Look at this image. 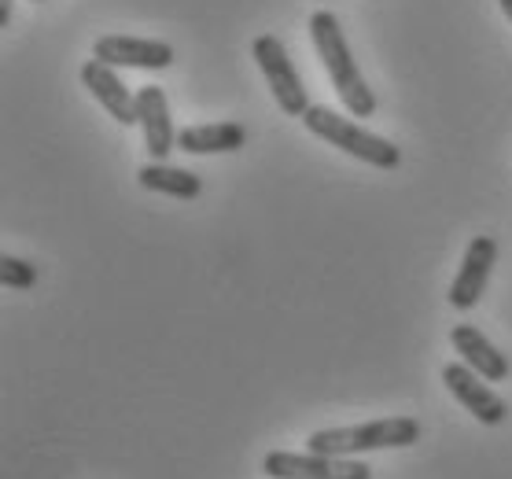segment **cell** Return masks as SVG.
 <instances>
[{
	"mask_svg": "<svg viewBox=\"0 0 512 479\" xmlns=\"http://www.w3.org/2000/svg\"><path fill=\"white\" fill-rule=\"evenodd\" d=\"M251 52H255L258 67H262V74H266L269 93H273L280 111L291 118H303L310 100H306V85H303V78H299V71L291 67L288 48L280 45L273 34H262V37H255Z\"/></svg>",
	"mask_w": 512,
	"mask_h": 479,
	"instance_id": "4",
	"label": "cell"
},
{
	"mask_svg": "<svg viewBox=\"0 0 512 479\" xmlns=\"http://www.w3.org/2000/svg\"><path fill=\"white\" fill-rule=\"evenodd\" d=\"M420 421L413 417H387V421L354 424V428H325L306 439V450L328 457H354L369 450H398V446L420 443Z\"/></svg>",
	"mask_w": 512,
	"mask_h": 479,
	"instance_id": "2",
	"label": "cell"
},
{
	"mask_svg": "<svg viewBox=\"0 0 512 479\" xmlns=\"http://www.w3.org/2000/svg\"><path fill=\"white\" fill-rule=\"evenodd\" d=\"M0 26H12V0H0Z\"/></svg>",
	"mask_w": 512,
	"mask_h": 479,
	"instance_id": "15",
	"label": "cell"
},
{
	"mask_svg": "<svg viewBox=\"0 0 512 479\" xmlns=\"http://www.w3.org/2000/svg\"><path fill=\"white\" fill-rule=\"evenodd\" d=\"M310 41H314L317 56H321V63H325V71H328V82H332V89L339 93L343 107H347L354 118L373 115L376 96H373V89L365 85V78H361L354 56H350L347 37H343V26H339L336 15L314 12V19H310Z\"/></svg>",
	"mask_w": 512,
	"mask_h": 479,
	"instance_id": "1",
	"label": "cell"
},
{
	"mask_svg": "<svg viewBox=\"0 0 512 479\" xmlns=\"http://www.w3.org/2000/svg\"><path fill=\"white\" fill-rule=\"evenodd\" d=\"M450 339H454V351L461 354V362H465L472 373L483 376L487 384L509 380V358H505L476 325H454Z\"/></svg>",
	"mask_w": 512,
	"mask_h": 479,
	"instance_id": "11",
	"label": "cell"
},
{
	"mask_svg": "<svg viewBox=\"0 0 512 479\" xmlns=\"http://www.w3.org/2000/svg\"><path fill=\"white\" fill-rule=\"evenodd\" d=\"M93 59L107 67H129V71H166L174 63V48L166 41H148V37H100L93 45Z\"/></svg>",
	"mask_w": 512,
	"mask_h": 479,
	"instance_id": "7",
	"label": "cell"
},
{
	"mask_svg": "<svg viewBox=\"0 0 512 479\" xmlns=\"http://www.w3.org/2000/svg\"><path fill=\"white\" fill-rule=\"evenodd\" d=\"M137 181L148 188V192H163V196H174V199H196L199 192H203L199 174H192V170H177V166H166V163L140 166Z\"/></svg>",
	"mask_w": 512,
	"mask_h": 479,
	"instance_id": "13",
	"label": "cell"
},
{
	"mask_svg": "<svg viewBox=\"0 0 512 479\" xmlns=\"http://www.w3.org/2000/svg\"><path fill=\"white\" fill-rule=\"evenodd\" d=\"M494 262H498V244H494L490 236H476V240L465 247L461 269H457L454 284H450V295H446L454 310H472V306L483 299Z\"/></svg>",
	"mask_w": 512,
	"mask_h": 479,
	"instance_id": "8",
	"label": "cell"
},
{
	"mask_svg": "<svg viewBox=\"0 0 512 479\" xmlns=\"http://www.w3.org/2000/svg\"><path fill=\"white\" fill-rule=\"evenodd\" d=\"M137 115L144 129V148L152 155V163H163L166 155L177 148V133L170 122V104L159 85H140L137 89Z\"/></svg>",
	"mask_w": 512,
	"mask_h": 479,
	"instance_id": "9",
	"label": "cell"
},
{
	"mask_svg": "<svg viewBox=\"0 0 512 479\" xmlns=\"http://www.w3.org/2000/svg\"><path fill=\"white\" fill-rule=\"evenodd\" d=\"M244 144H247V129L240 122H207V126H188L177 133V148L188 155L240 152Z\"/></svg>",
	"mask_w": 512,
	"mask_h": 479,
	"instance_id": "12",
	"label": "cell"
},
{
	"mask_svg": "<svg viewBox=\"0 0 512 479\" xmlns=\"http://www.w3.org/2000/svg\"><path fill=\"white\" fill-rule=\"evenodd\" d=\"M303 122L314 137L328 141L332 148H339V152L354 155V159H361V163L376 166V170H395V166L402 163V152H398L387 137H376V133H369V129H361L358 122L336 115L332 107L310 104L306 107Z\"/></svg>",
	"mask_w": 512,
	"mask_h": 479,
	"instance_id": "3",
	"label": "cell"
},
{
	"mask_svg": "<svg viewBox=\"0 0 512 479\" xmlns=\"http://www.w3.org/2000/svg\"><path fill=\"white\" fill-rule=\"evenodd\" d=\"M498 4H501V12L509 15V23H512V0H498Z\"/></svg>",
	"mask_w": 512,
	"mask_h": 479,
	"instance_id": "16",
	"label": "cell"
},
{
	"mask_svg": "<svg viewBox=\"0 0 512 479\" xmlns=\"http://www.w3.org/2000/svg\"><path fill=\"white\" fill-rule=\"evenodd\" d=\"M443 384L450 387V395L461 402V406L476 417L479 424H487V428H494V424H501L505 417H509V402L498 395V391H490L487 380L479 373H472L465 362H450L443 369Z\"/></svg>",
	"mask_w": 512,
	"mask_h": 479,
	"instance_id": "6",
	"label": "cell"
},
{
	"mask_svg": "<svg viewBox=\"0 0 512 479\" xmlns=\"http://www.w3.org/2000/svg\"><path fill=\"white\" fill-rule=\"evenodd\" d=\"M0 284H4V288H19V292H26V288H34L37 284V266H30L26 258L4 255L0 258Z\"/></svg>",
	"mask_w": 512,
	"mask_h": 479,
	"instance_id": "14",
	"label": "cell"
},
{
	"mask_svg": "<svg viewBox=\"0 0 512 479\" xmlns=\"http://www.w3.org/2000/svg\"><path fill=\"white\" fill-rule=\"evenodd\" d=\"M262 472L269 479H373V468L354 457H328V454H288L273 450L262 461Z\"/></svg>",
	"mask_w": 512,
	"mask_h": 479,
	"instance_id": "5",
	"label": "cell"
},
{
	"mask_svg": "<svg viewBox=\"0 0 512 479\" xmlns=\"http://www.w3.org/2000/svg\"><path fill=\"white\" fill-rule=\"evenodd\" d=\"M82 82H85V89L100 100V107H104L107 115L115 118V122H122V126L140 122L137 93H129L126 82L118 78L115 67H107V63H100V59H89V63L82 67Z\"/></svg>",
	"mask_w": 512,
	"mask_h": 479,
	"instance_id": "10",
	"label": "cell"
},
{
	"mask_svg": "<svg viewBox=\"0 0 512 479\" xmlns=\"http://www.w3.org/2000/svg\"><path fill=\"white\" fill-rule=\"evenodd\" d=\"M37 4H41V0H37Z\"/></svg>",
	"mask_w": 512,
	"mask_h": 479,
	"instance_id": "17",
	"label": "cell"
}]
</instances>
